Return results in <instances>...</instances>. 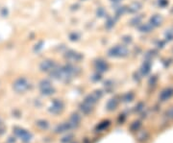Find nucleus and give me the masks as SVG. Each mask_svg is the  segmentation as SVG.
I'll return each mask as SVG.
<instances>
[{
    "mask_svg": "<svg viewBox=\"0 0 173 143\" xmlns=\"http://www.w3.org/2000/svg\"><path fill=\"white\" fill-rule=\"evenodd\" d=\"M37 125L41 129H47V128H48V123H47L46 121H39L37 123Z\"/></svg>",
    "mask_w": 173,
    "mask_h": 143,
    "instance_id": "2eb2a0df",
    "label": "nucleus"
},
{
    "mask_svg": "<svg viewBox=\"0 0 173 143\" xmlns=\"http://www.w3.org/2000/svg\"><path fill=\"white\" fill-rule=\"evenodd\" d=\"M101 96H102V92L100 90L94 91L91 94H90L85 99L82 105H81V111L86 114L91 113V110H93V105L101 98Z\"/></svg>",
    "mask_w": 173,
    "mask_h": 143,
    "instance_id": "f257e3e1",
    "label": "nucleus"
},
{
    "mask_svg": "<svg viewBox=\"0 0 173 143\" xmlns=\"http://www.w3.org/2000/svg\"><path fill=\"white\" fill-rule=\"evenodd\" d=\"M172 95V90H170V89H167V90L164 91L163 93H162L161 97L163 98V99H166V98H169L170 96Z\"/></svg>",
    "mask_w": 173,
    "mask_h": 143,
    "instance_id": "4468645a",
    "label": "nucleus"
},
{
    "mask_svg": "<svg viewBox=\"0 0 173 143\" xmlns=\"http://www.w3.org/2000/svg\"><path fill=\"white\" fill-rule=\"evenodd\" d=\"M66 58L69 59V60L78 61V60H80V59H81V56H80L79 54H78V53H76V52H72V51H70L68 55H66Z\"/></svg>",
    "mask_w": 173,
    "mask_h": 143,
    "instance_id": "9b49d317",
    "label": "nucleus"
},
{
    "mask_svg": "<svg viewBox=\"0 0 173 143\" xmlns=\"http://www.w3.org/2000/svg\"><path fill=\"white\" fill-rule=\"evenodd\" d=\"M29 88H30V83L26 78H18V79L15 81V83L13 85L14 90L18 92V93L25 92Z\"/></svg>",
    "mask_w": 173,
    "mask_h": 143,
    "instance_id": "f03ea898",
    "label": "nucleus"
},
{
    "mask_svg": "<svg viewBox=\"0 0 173 143\" xmlns=\"http://www.w3.org/2000/svg\"><path fill=\"white\" fill-rule=\"evenodd\" d=\"M116 106H118V102H116V99H111L107 104V109L109 111H113L116 108Z\"/></svg>",
    "mask_w": 173,
    "mask_h": 143,
    "instance_id": "f8f14e48",
    "label": "nucleus"
},
{
    "mask_svg": "<svg viewBox=\"0 0 173 143\" xmlns=\"http://www.w3.org/2000/svg\"><path fill=\"white\" fill-rule=\"evenodd\" d=\"M16 136L20 138V140H22V141L25 143L29 142L30 140L32 139V134H30L29 132H27L26 130H23V129H16Z\"/></svg>",
    "mask_w": 173,
    "mask_h": 143,
    "instance_id": "423d86ee",
    "label": "nucleus"
},
{
    "mask_svg": "<svg viewBox=\"0 0 173 143\" xmlns=\"http://www.w3.org/2000/svg\"><path fill=\"white\" fill-rule=\"evenodd\" d=\"M40 90L43 95H51L54 93L55 89L52 84L47 80H43L40 83Z\"/></svg>",
    "mask_w": 173,
    "mask_h": 143,
    "instance_id": "20e7f679",
    "label": "nucleus"
},
{
    "mask_svg": "<svg viewBox=\"0 0 173 143\" xmlns=\"http://www.w3.org/2000/svg\"><path fill=\"white\" fill-rule=\"evenodd\" d=\"M80 122H81V117H80L79 114H77V113H73V114H72L71 117H70V119H69V121H68V123L70 124L72 129H73V128H77L78 126L80 125Z\"/></svg>",
    "mask_w": 173,
    "mask_h": 143,
    "instance_id": "6e6552de",
    "label": "nucleus"
},
{
    "mask_svg": "<svg viewBox=\"0 0 173 143\" xmlns=\"http://www.w3.org/2000/svg\"><path fill=\"white\" fill-rule=\"evenodd\" d=\"M151 22H152V24H154V25H160L162 22V18L159 16H155L151 18Z\"/></svg>",
    "mask_w": 173,
    "mask_h": 143,
    "instance_id": "ddd939ff",
    "label": "nucleus"
},
{
    "mask_svg": "<svg viewBox=\"0 0 173 143\" xmlns=\"http://www.w3.org/2000/svg\"><path fill=\"white\" fill-rule=\"evenodd\" d=\"M0 125H1V120H0Z\"/></svg>",
    "mask_w": 173,
    "mask_h": 143,
    "instance_id": "dca6fc26",
    "label": "nucleus"
},
{
    "mask_svg": "<svg viewBox=\"0 0 173 143\" xmlns=\"http://www.w3.org/2000/svg\"><path fill=\"white\" fill-rule=\"evenodd\" d=\"M64 110V104L61 100H58L56 99L52 102L51 106H50L49 108V111L50 113H54V114H58L60 113L61 111H62Z\"/></svg>",
    "mask_w": 173,
    "mask_h": 143,
    "instance_id": "39448f33",
    "label": "nucleus"
},
{
    "mask_svg": "<svg viewBox=\"0 0 173 143\" xmlns=\"http://www.w3.org/2000/svg\"><path fill=\"white\" fill-rule=\"evenodd\" d=\"M70 129H72L70 124H69L68 122H65L63 123V124H61L60 126H58L56 131H57V133H65V132L69 131Z\"/></svg>",
    "mask_w": 173,
    "mask_h": 143,
    "instance_id": "1a4fd4ad",
    "label": "nucleus"
},
{
    "mask_svg": "<svg viewBox=\"0 0 173 143\" xmlns=\"http://www.w3.org/2000/svg\"><path fill=\"white\" fill-rule=\"evenodd\" d=\"M95 65H96L97 70H99V71H101V72L106 71V70H107V68H108L107 63H106L105 61H97Z\"/></svg>",
    "mask_w": 173,
    "mask_h": 143,
    "instance_id": "9d476101",
    "label": "nucleus"
},
{
    "mask_svg": "<svg viewBox=\"0 0 173 143\" xmlns=\"http://www.w3.org/2000/svg\"><path fill=\"white\" fill-rule=\"evenodd\" d=\"M128 54V50L125 46L118 45L109 50V56L111 57H124Z\"/></svg>",
    "mask_w": 173,
    "mask_h": 143,
    "instance_id": "7ed1b4c3",
    "label": "nucleus"
},
{
    "mask_svg": "<svg viewBox=\"0 0 173 143\" xmlns=\"http://www.w3.org/2000/svg\"><path fill=\"white\" fill-rule=\"evenodd\" d=\"M40 67H41V71L48 72V71H51V70L54 68L55 63H54V61L51 60H45V61H41V63L40 64Z\"/></svg>",
    "mask_w": 173,
    "mask_h": 143,
    "instance_id": "0eeeda50",
    "label": "nucleus"
}]
</instances>
